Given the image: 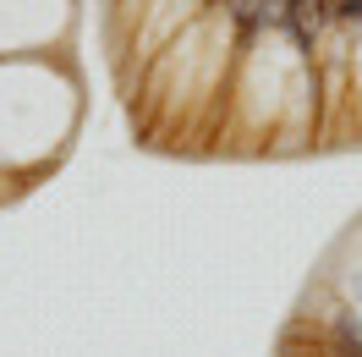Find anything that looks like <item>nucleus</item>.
I'll use <instances>...</instances> for the list:
<instances>
[{
    "instance_id": "obj_1",
    "label": "nucleus",
    "mask_w": 362,
    "mask_h": 357,
    "mask_svg": "<svg viewBox=\"0 0 362 357\" xmlns=\"http://www.w3.org/2000/svg\"><path fill=\"white\" fill-rule=\"evenodd\" d=\"M329 23V6L324 0H291V17H286V33L296 39V50H313V39Z\"/></svg>"
},
{
    "instance_id": "obj_2",
    "label": "nucleus",
    "mask_w": 362,
    "mask_h": 357,
    "mask_svg": "<svg viewBox=\"0 0 362 357\" xmlns=\"http://www.w3.org/2000/svg\"><path fill=\"white\" fill-rule=\"evenodd\" d=\"M264 6H269V0H226V11L242 28H258V23H264Z\"/></svg>"
},
{
    "instance_id": "obj_3",
    "label": "nucleus",
    "mask_w": 362,
    "mask_h": 357,
    "mask_svg": "<svg viewBox=\"0 0 362 357\" xmlns=\"http://www.w3.org/2000/svg\"><path fill=\"white\" fill-rule=\"evenodd\" d=\"M329 6V17H340V23H362V0H324Z\"/></svg>"
},
{
    "instance_id": "obj_4",
    "label": "nucleus",
    "mask_w": 362,
    "mask_h": 357,
    "mask_svg": "<svg viewBox=\"0 0 362 357\" xmlns=\"http://www.w3.org/2000/svg\"><path fill=\"white\" fill-rule=\"evenodd\" d=\"M335 357H362V341H340V346H335Z\"/></svg>"
}]
</instances>
